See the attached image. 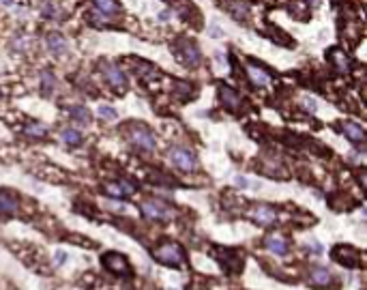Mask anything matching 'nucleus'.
I'll use <instances>...</instances> for the list:
<instances>
[{
  "label": "nucleus",
  "mask_w": 367,
  "mask_h": 290,
  "mask_svg": "<svg viewBox=\"0 0 367 290\" xmlns=\"http://www.w3.org/2000/svg\"><path fill=\"white\" fill-rule=\"evenodd\" d=\"M153 256H155L157 262L167 264V267H183L185 264V252L178 243H165L161 247H157L153 252Z\"/></svg>",
  "instance_id": "nucleus-1"
},
{
  "label": "nucleus",
  "mask_w": 367,
  "mask_h": 290,
  "mask_svg": "<svg viewBox=\"0 0 367 290\" xmlns=\"http://www.w3.org/2000/svg\"><path fill=\"white\" fill-rule=\"evenodd\" d=\"M176 58L187 67H198L200 65V60H202V54H200V47H198L193 41L181 39L178 41V45H176Z\"/></svg>",
  "instance_id": "nucleus-2"
},
{
  "label": "nucleus",
  "mask_w": 367,
  "mask_h": 290,
  "mask_svg": "<svg viewBox=\"0 0 367 290\" xmlns=\"http://www.w3.org/2000/svg\"><path fill=\"white\" fill-rule=\"evenodd\" d=\"M215 256H217L219 264H222L226 271H230V273H240V269H243V264H245V260L240 258L238 252H234V250H226V247H217V250H215Z\"/></svg>",
  "instance_id": "nucleus-3"
},
{
  "label": "nucleus",
  "mask_w": 367,
  "mask_h": 290,
  "mask_svg": "<svg viewBox=\"0 0 367 290\" xmlns=\"http://www.w3.org/2000/svg\"><path fill=\"white\" fill-rule=\"evenodd\" d=\"M127 133H129V142L133 144V147H138L140 151H153L155 149V136L146 127L131 125Z\"/></svg>",
  "instance_id": "nucleus-4"
},
{
  "label": "nucleus",
  "mask_w": 367,
  "mask_h": 290,
  "mask_svg": "<svg viewBox=\"0 0 367 290\" xmlns=\"http://www.w3.org/2000/svg\"><path fill=\"white\" fill-rule=\"evenodd\" d=\"M103 267L108 269L110 273H114V275H129V262H127V258H125L123 254H118V252H110V254H106L103 256Z\"/></svg>",
  "instance_id": "nucleus-5"
},
{
  "label": "nucleus",
  "mask_w": 367,
  "mask_h": 290,
  "mask_svg": "<svg viewBox=\"0 0 367 290\" xmlns=\"http://www.w3.org/2000/svg\"><path fill=\"white\" fill-rule=\"evenodd\" d=\"M170 161L176 165L178 170H185V172H191L195 170V157L187 151V149H172L170 151Z\"/></svg>",
  "instance_id": "nucleus-6"
},
{
  "label": "nucleus",
  "mask_w": 367,
  "mask_h": 290,
  "mask_svg": "<svg viewBox=\"0 0 367 290\" xmlns=\"http://www.w3.org/2000/svg\"><path fill=\"white\" fill-rule=\"evenodd\" d=\"M219 101H222L230 112H238V110H243V103H245V101H243V97H240L236 90H232V88L226 86V84L219 86Z\"/></svg>",
  "instance_id": "nucleus-7"
},
{
  "label": "nucleus",
  "mask_w": 367,
  "mask_h": 290,
  "mask_svg": "<svg viewBox=\"0 0 367 290\" xmlns=\"http://www.w3.org/2000/svg\"><path fill=\"white\" fill-rule=\"evenodd\" d=\"M249 217H251V220H254L256 224H260V226H271V224H275L277 213H275V209H273V206H268V204H258L256 209L249 213Z\"/></svg>",
  "instance_id": "nucleus-8"
},
{
  "label": "nucleus",
  "mask_w": 367,
  "mask_h": 290,
  "mask_svg": "<svg viewBox=\"0 0 367 290\" xmlns=\"http://www.w3.org/2000/svg\"><path fill=\"white\" fill-rule=\"evenodd\" d=\"M333 256H335V260H337L339 264H344V267H356L359 264V254L348 245H337Z\"/></svg>",
  "instance_id": "nucleus-9"
},
{
  "label": "nucleus",
  "mask_w": 367,
  "mask_h": 290,
  "mask_svg": "<svg viewBox=\"0 0 367 290\" xmlns=\"http://www.w3.org/2000/svg\"><path fill=\"white\" fill-rule=\"evenodd\" d=\"M247 76H249V80H251V84L254 86H258V88H264V86H268L271 84V74L266 69H262V67H258V65H247Z\"/></svg>",
  "instance_id": "nucleus-10"
},
{
  "label": "nucleus",
  "mask_w": 367,
  "mask_h": 290,
  "mask_svg": "<svg viewBox=\"0 0 367 290\" xmlns=\"http://www.w3.org/2000/svg\"><path fill=\"white\" fill-rule=\"evenodd\" d=\"M142 213H144V217H149V220H167V217H170V209L161 202H144Z\"/></svg>",
  "instance_id": "nucleus-11"
},
{
  "label": "nucleus",
  "mask_w": 367,
  "mask_h": 290,
  "mask_svg": "<svg viewBox=\"0 0 367 290\" xmlns=\"http://www.w3.org/2000/svg\"><path fill=\"white\" fill-rule=\"evenodd\" d=\"M103 76H106V80L110 82V86H114V88L123 90L125 86H127V76H125L118 67L106 65V67H103Z\"/></svg>",
  "instance_id": "nucleus-12"
},
{
  "label": "nucleus",
  "mask_w": 367,
  "mask_h": 290,
  "mask_svg": "<svg viewBox=\"0 0 367 290\" xmlns=\"http://www.w3.org/2000/svg\"><path fill=\"white\" fill-rule=\"evenodd\" d=\"M47 47L52 54H56V56H65L67 52H69V43H67V39L58 35V33H50L47 35Z\"/></svg>",
  "instance_id": "nucleus-13"
},
{
  "label": "nucleus",
  "mask_w": 367,
  "mask_h": 290,
  "mask_svg": "<svg viewBox=\"0 0 367 290\" xmlns=\"http://www.w3.org/2000/svg\"><path fill=\"white\" fill-rule=\"evenodd\" d=\"M341 133L348 140H352L354 144H363L365 142V131H363V127H359L356 123H350V120H346V123H341Z\"/></svg>",
  "instance_id": "nucleus-14"
},
{
  "label": "nucleus",
  "mask_w": 367,
  "mask_h": 290,
  "mask_svg": "<svg viewBox=\"0 0 367 290\" xmlns=\"http://www.w3.org/2000/svg\"><path fill=\"white\" fill-rule=\"evenodd\" d=\"M106 191L110 196H114V198H125V196L135 194V187H133L131 183H127V181H120V183H110L108 187H106Z\"/></svg>",
  "instance_id": "nucleus-15"
},
{
  "label": "nucleus",
  "mask_w": 367,
  "mask_h": 290,
  "mask_svg": "<svg viewBox=\"0 0 367 290\" xmlns=\"http://www.w3.org/2000/svg\"><path fill=\"white\" fill-rule=\"evenodd\" d=\"M331 279H333L331 271H329V269H324V267H316V269L311 271V284H313V286L324 288V286L331 284Z\"/></svg>",
  "instance_id": "nucleus-16"
},
{
  "label": "nucleus",
  "mask_w": 367,
  "mask_h": 290,
  "mask_svg": "<svg viewBox=\"0 0 367 290\" xmlns=\"http://www.w3.org/2000/svg\"><path fill=\"white\" fill-rule=\"evenodd\" d=\"M331 63L335 65L337 71H341V74H348L350 71V58L346 56L341 50H333L331 52Z\"/></svg>",
  "instance_id": "nucleus-17"
},
{
  "label": "nucleus",
  "mask_w": 367,
  "mask_h": 290,
  "mask_svg": "<svg viewBox=\"0 0 367 290\" xmlns=\"http://www.w3.org/2000/svg\"><path fill=\"white\" fill-rule=\"evenodd\" d=\"M17 211V202L15 198L9 191H0V213H5V215H11Z\"/></svg>",
  "instance_id": "nucleus-18"
},
{
  "label": "nucleus",
  "mask_w": 367,
  "mask_h": 290,
  "mask_svg": "<svg viewBox=\"0 0 367 290\" xmlns=\"http://www.w3.org/2000/svg\"><path fill=\"white\" fill-rule=\"evenodd\" d=\"M266 247L273 254H277V256L288 254V243H286V239H281V236H268V239H266Z\"/></svg>",
  "instance_id": "nucleus-19"
},
{
  "label": "nucleus",
  "mask_w": 367,
  "mask_h": 290,
  "mask_svg": "<svg viewBox=\"0 0 367 290\" xmlns=\"http://www.w3.org/2000/svg\"><path fill=\"white\" fill-rule=\"evenodd\" d=\"M60 138H62V142H65V144H69V147H80V144H82V133L78 129H73V127L62 129Z\"/></svg>",
  "instance_id": "nucleus-20"
},
{
  "label": "nucleus",
  "mask_w": 367,
  "mask_h": 290,
  "mask_svg": "<svg viewBox=\"0 0 367 290\" xmlns=\"http://www.w3.org/2000/svg\"><path fill=\"white\" fill-rule=\"evenodd\" d=\"M54 76H52V71H43V74H41V92H43V95L47 97V95H52V90H54Z\"/></svg>",
  "instance_id": "nucleus-21"
},
{
  "label": "nucleus",
  "mask_w": 367,
  "mask_h": 290,
  "mask_svg": "<svg viewBox=\"0 0 367 290\" xmlns=\"http://www.w3.org/2000/svg\"><path fill=\"white\" fill-rule=\"evenodd\" d=\"M71 116L76 118L80 125H88V123H90V112L84 106H73L71 108Z\"/></svg>",
  "instance_id": "nucleus-22"
},
{
  "label": "nucleus",
  "mask_w": 367,
  "mask_h": 290,
  "mask_svg": "<svg viewBox=\"0 0 367 290\" xmlns=\"http://www.w3.org/2000/svg\"><path fill=\"white\" fill-rule=\"evenodd\" d=\"M228 9H230V13H232L236 19H247L249 17V9L243 3H230Z\"/></svg>",
  "instance_id": "nucleus-23"
},
{
  "label": "nucleus",
  "mask_w": 367,
  "mask_h": 290,
  "mask_svg": "<svg viewBox=\"0 0 367 290\" xmlns=\"http://www.w3.org/2000/svg\"><path fill=\"white\" fill-rule=\"evenodd\" d=\"M24 133L30 138H43L45 136V127L41 125V123H28L24 125Z\"/></svg>",
  "instance_id": "nucleus-24"
},
{
  "label": "nucleus",
  "mask_w": 367,
  "mask_h": 290,
  "mask_svg": "<svg viewBox=\"0 0 367 290\" xmlns=\"http://www.w3.org/2000/svg\"><path fill=\"white\" fill-rule=\"evenodd\" d=\"M41 15L47 17V19H56V17L60 15V9H58L54 3H52V0H47V3L41 7Z\"/></svg>",
  "instance_id": "nucleus-25"
},
{
  "label": "nucleus",
  "mask_w": 367,
  "mask_h": 290,
  "mask_svg": "<svg viewBox=\"0 0 367 290\" xmlns=\"http://www.w3.org/2000/svg\"><path fill=\"white\" fill-rule=\"evenodd\" d=\"M95 5H97V9L99 11H103L106 15H110V13H116V0H95Z\"/></svg>",
  "instance_id": "nucleus-26"
},
{
  "label": "nucleus",
  "mask_w": 367,
  "mask_h": 290,
  "mask_svg": "<svg viewBox=\"0 0 367 290\" xmlns=\"http://www.w3.org/2000/svg\"><path fill=\"white\" fill-rule=\"evenodd\" d=\"M174 92H176L178 99H189L191 92H193V88H191V84H187V82H178L176 88H174Z\"/></svg>",
  "instance_id": "nucleus-27"
},
{
  "label": "nucleus",
  "mask_w": 367,
  "mask_h": 290,
  "mask_svg": "<svg viewBox=\"0 0 367 290\" xmlns=\"http://www.w3.org/2000/svg\"><path fill=\"white\" fill-rule=\"evenodd\" d=\"M99 116H101V118H106V120H114V118L118 116V114H116V110H114V108L101 106V108H99Z\"/></svg>",
  "instance_id": "nucleus-28"
},
{
  "label": "nucleus",
  "mask_w": 367,
  "mask_h": 290,
  "mask_svg": "<svg viewBox=\"0 0 367 290\" xmlns=\"http://www.w3.org/2000/svg\"><path fill=\"white\" fill-rule=\"evenodd\" d=\"M303 108H305L307 112H316V110H318V103L313 101L311 97H305V99H303Z\"/></svg>",
  "instance_id": "nucleus-29"
},
{
  "label": "nucleus",
  "mask_w": 367,
  "mask_h": 290,
  "mask_svg": "<svg viewBox=\"0 0 367 290\" xmlns=\"http://www.w3.org/2000/svg\"><path fill=\"white\" fill-rule=\"evenodd\" d=\"M54 262L58 264V267H62L67 262V252H62V250H58L56 254H54Z\"/></svg>",
  "instance_id": "nucleus-30"
},
{
  "label": "nucleus",
  "mask_w": 367,
  "mask_h": 290,
  "mask_svg": "<svg viewBox=\"0 0 367 290\" xmlns=\"http://www.w3.org/2000/svg\"><path fill=\"white\" fill-rule=\"evenodd\" d=\"M236 185L238 187H251L254 183H251L249 179H245V177H236Z\"/></svg>",
  "instance_id": "nucleus-31"
},
{
  "label": "nucleus",
  "mask_w": 367,
  "mask_h": 290,
  "mask_svg": "<svg viewBox=\"0 0 367 290\" xmlns=\"http://www.w3.org/2000/svg\"><path fill=\"white\" fill-rule=\"evenodd\" d=\"M211 35H213V37H222V35H224V30L215 24V26H211Z\"/></svg>",
  "instance_id": "nucleus-32"
},
{
  "label": "nucleus",
  "mask_w": 367,
  "mask_h": 290,
  "mask_svg": "<svg viewBox=\"0 0 367 290\" xmlns=\"http://www.w3.org/2000/svg\"><path fill=\"white\" fill-rule=\"evenodd\" d=\"M311 252H316V254H322V245H320V243H311Z\"/></svg>",
  "instance_id": "nucleus-33"
},
{
  "label": "nucleus",
  "mask_w": 367,
  "mask_h": 290,
  "mask_svg": "<svg viewBox=\"0 0 367 290\" xmlns=\"http://www.w3.org/2000/svg\"><path fill=\"white\" fill-rule=\"evenodd\" d=\"M13 45H15V47H26V39H17V41H13Z\"/></svg>",
  "instance_id": "nucleus-34"
},
{
  "label": "nucleus",
  "mask_w": 367,
  "mask_h": 290,
  "mask_svg": "<svg viewBox=\"0 0 367 290\" xmlns=\"http://www.w3.org/2000/svg\"><path fill=\"white\" fill-rule=\"evenodd\" d=\"M159 17H161V19H170V13H167V11H163Z\"/></svg>",
  "instance_id": "nucleus-35"
},
{
  "label": "nucleus",
  "mask_w": 367,
  "mask_h": 290,
  "mask_svg": "<svg viewBox=\"0 0 367 290\" xmlns=\"http://www.w3.org/2000/svg\"><path fill=\"white\" fill-rule=\"evenodd\" d=\"M3 5H13V0H0Z\"/></svg>",
  "instance_id": "nucleus-36"
}]
</instances>
